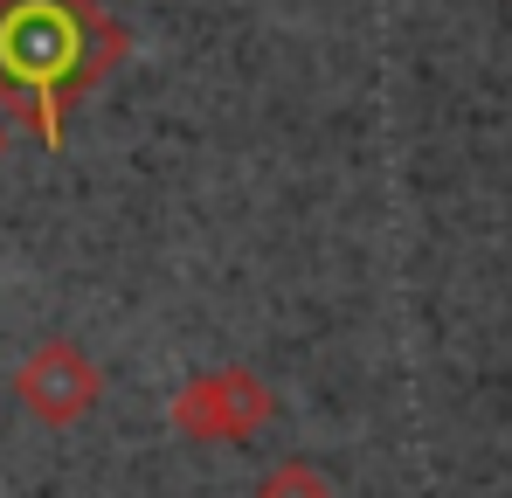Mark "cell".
Listing matches in <instances>:
<instances>
[{
  "label": "cell",
  "mask_w": 512,
  "mask_h": 498,
  "mask_svg": "<svg viewBox=\"0 0 512 498\" xmlns=\"http://www.w3.org/2000/svg\"><path fill=\"white\" fill-rule=\"evenodd\" d=\"M14 395L42 415V422L63 429V422H84V415L97 409L104 381H97V367H90V353L77 339H42V346L21 360V374H14Z\"/></svg>",
  "instance_id": "3957f363"
},
{
  "label": "cell",
  "mask_w": 512,
  "mask_h": 498,
  "mask_svg": "<svg viewBox=\"0 0 512 498\" xmlns=\"http://www.w3.org/2000/svg\"><path fill=\"white\" fill-rule=\"evenodd\" d=\"M263 415H270V388H263L256 374H243V367L194 374V381L173 395V429H187L194 443H229V436H250Z\"/></svg>",
  "instance_id": "7a4b0ae2"
},
{
  "label": "cell",
  "mask_w": 512,
  "mask_h": 498,
  "mask_svg": "<svg viewBox=\"0 0 512 498\" xmlns=\"http://www.w3.org/2000/svg\"><path fill=\"white\" fill-rule=\"evenodd\" d=\"M7 125H14V118H0V153H7Z\"/></svg>",
  "instance_id": "5b68a950"
},
{
  "label": "cell",
  "mask_w": 512,
  "mask_h": 498,
  "mask_svg": "<svg viewBox=\"0 0 512 498\" xmlns=\"http://www.w3.org/2000/svg\"><path fill=\"white\" fill-rule=\"evenodd\" d=\"M256 498H333V485H326L312 464H284V471H270V478L256 485Z\"/></svg>",
  "instance_id": "277c9868"
},
{
  "label": "cell",
  "mask_w": 512,
  "mask_h": 498,
  "mask_svg": "<svg viewBox=\"0 0 512 498\" xmlns=\"http://www.w3.org/2000/svg\"><path fill=\"white\" fill-rule=\"evenodd\" d=\"M132 49V28L97 0H0V118H21L49 153L63 125Z\"/></svg>",
  "instance_id": "6da1fadb"
}]
</instances>
